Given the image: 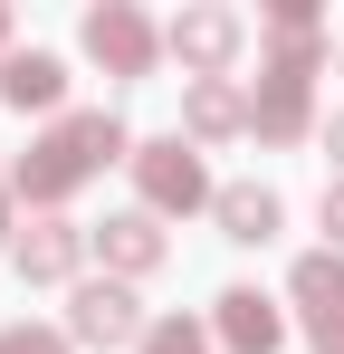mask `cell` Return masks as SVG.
Here are the masks:
<instances>
[{
  "label": "cell",
  "mask_w": 344,
  "mask_h": 354,
  "mask_svg": "<svg viewBox=\"0 0 344 354\" xmlns=\"http://www.w3.org/2000/svg\"><path fill=\"white\" fill-rule=\"evenodd\" d=\"M106 163H134V134H124L115 106H77V115H57L48 134H29V153H10V192H19L29 221H39V211H67Z\"/></svg>",
  "instance_id": "1"
},
{
  "label": "cell",
  "mask_w": 344,
  "mask_h": 354,
  "mask_svg": "<svg viewBox=\"0 0 344 354\" xmlns=\"http://www.w3.org/2000/svg\"><path fill=\"white\" fill-rule=\"evenodd\" d=\"M134 211H153V221H182V211H211L220 201V182H211V163H201V144H182V134H153V144H134Z\"/></svg>",
  "instance_id": "2"
},
{
  "label": "cell",
  "mask_w": 344,
  "mask_h": 354,
  "mask_svg": "<svg viewBox=\"0 0 344 354\" xmlns=\"http://www.w3.org/2000/svg\"><path fill=\"white\" fill-rule=\"evenodd\" d=\"M77 48L106 67V77H153V67L172 58V48H163V19H144L134 0H96V10L77 19Z\"/></svg>",
  "instance_id": "3"
},
{
  "label": "cell",
  "mask_w": 344,
  "mask_h": 354,
  "mask_svg": "<svg viewBox=\"0 0 344 354\" xmlns=\"http://www.w3.org/2000/svg\"><path fill=\"white\" fill-rule=\"evenodd\" d=\"M163 48H172V67H182V86H191V77H239V58H249V19L220 10V0H191L182 19H163Z\"/></svg>",
  "instance_id": "4"
},
{
  "label": "cell",
  "mask_w": 344,
  "mask_h": 354,
  "mask_svg": "<svg viewBox=\"0 0 344 354\" xmlns=\"http://www.w3.org/2000/svg\"><path fill=\"white\" fill-rule=\"evenodd\" d=\"M57 326H67V345H96V354H115V345H144V326H153V316H144V297L124 288V278H77Z\"/></svg>",
  "instance_id": "5"
},
{
  "label": "cell",
  "mask_w": 344,
  "mask_h": 354,
  "mask_svg": "<svg viewBox=\"0 0 344 354\" xmlns=\"http://www.w3.org/2000/svg\"><path fill=\"white\" fill-rule=\"evenodd\" d=\"M86 259H96V249H86V230H77L67 211H39L29 230L10 239V268H19L29 288H77V278H86Z\"/></svg>",
  "instance_id": "6"
},
{
  "label": "cell",
  "mask_w": 344,
  "mask_h": 354,
  "mask_svg": "<svg viewBox=\"0 0 344 354\" xmlns=\"http://www.w3.org/2000/svg\"><path fill=\"white\" fill-rule=\"evenodd\" d=\"M287 297L268 288H220L211 297V335H220V354H287Z\"/></svg>",
  "instance_id": "7"
},
{
  "label": "cell",
  "mask_w": 344,
  "mask_h": 354,
  "mask_svg": "<svg viewBox=\"0 0 344 354\" xmlns=\"http://www.w3.org/2000/svg\"><path fill=\"white\" fill-rule=\"evenodd\" d=\"M86 249H96V278H124V288H134V278H153V268L172 259V239H163L153 211H115V221H96Z\"/></svg>",
  "instance_id": "8"
},
{
  "label": "cell",
  "mask_w": 344,
  "mask_h": 354,
  "mask_svg": "<svg viewBox=\"0 0 344 354\" xmlns=\"http://www.w3.org/2000/svg\"><path fill=\"white\" fill-rule=\"evenodd\" d=\"M287 316L325 345V335H344V249H306L296 268H287Z\"/></svg>",
  "instance_id": "9"
},
{
  "label": "cell",
  "mask_w": 344,
  "mask_h": 354,
  "mask_svg": "<svg viewBox=\"0 0 344 354\" xmlns=\"http://www.w3.org/2000/svg\"><path fill=\"white\" fill-rule=\"evenodd\" d=\"M249 134H258L268 153H287V144H306V134H325V115H316V86H287V77H258V86H249Z\"/></svg>",
  "instance_id": "10"
},
{
  "label": "cell",
  "mask_w": 344,
  "mask_h": 354,
  "mask_svg": "<svg viewBox=\"0 0 344 354\" xmlns=\"http://www.w3.org/2000/svg\"><path fill=\"white\" fill-rule=\"evenodd\" d=\"M229 134H249V86L239 77H191L182 86V144H229Z\"/></svg>",
  "instance_id": "11"
},
{
  "label": "cell",
  "mask_w": 344,
  "mask_h": 354,
  "mask_svg": "<svg viewBox=\"0 0 344 354\" xmlns=\"http://www.w3.org/2000/svg\"><path fill=\"white\" fill-rule=\"evenodd\" d=\"M0 106H19V115H67V58L57 48H10L0 58Z\"/></svg>",
  "instance_id": "12"
},
{
  "label": "cell",
  "mask_w": 344,
  "mask_h": 354,
  "mask_svg": "<svg viewBox=\"0 0 344 354\" xmlns=\"http://www.w3.org/2000/svg\"><path fill=\"white\" fill-rule=\"evenodd\" d=\"M211 221H220V239H239V249H268V239L287 230V201L268 192V182H220Z\"/></svg>",
  "instance_id": "13"
},
{
  "label": "cell",
  "mask_w": 344,
  "mask_h": 354,
  "mask_svg": "<svg viewBox=\"0 0 344 354\" xmlns=\"http://www.w3.org/2000/svg\"><path fill=\"white\" fill-rule=\"evenodd\" d=\"M335 58L325 29H258V77H287V86H316Z\"/></svg>",
  "instance_id": "14"
},
{
  "label": "cell",
  "mask_w": 344,
  "mask_h": 354,
  "mask_svg": "<svg viewBox=\"0 0 344 354\" xmlns=\"http://www.w3.org/2000/svg\"><path fill=\"white\" fill-rule=\"evenodd\" d=\"M134 354H220V335H211V316H182V306H172V316L144 326V345H134Z\"/></svg>",
  "instance_id": "15"
},
{
  "label": "cell",
  "mask_w": 344,
  "mask_h": 354,
  "mask_svg": "<svg viewBox=\"0 0 344 354\" xmlns=\"http://www.w3.org/2000/svg\"><path fill=\"white\" fill-rule=\"evenodd\" d=\"M0 354H77L67 326H0Z\"/></svg>",
  "instance_id": "16"
},
{
  "label": "cell",
  "mask_w": 344,
  "mask_h": 354,
  "mask_svg": "<svg viewBox=\"0 0 344 354\" xmlns=\"http://www.w3.org/2000/svg\"><path fill=\"white\" fill-rule=\"evenodd\" d=\"M258 29H325V10H316V0H268Z\"/></svg>",
  "instance_id": "17"
},
{
  "label": "cell",
  "mask_w": 344,
  "mask_h": 354,
  "mask_svg": "<svg viewBox=\"0 0 344 354\" xmlns=\"http://www.w3.org/2000/svg\"><path fill=\"white\" fill-rule=\"evenodd\" d=\"M316 221H325V249H344V173H325V201H316Z\"/></svg>",
  "instance_id": "18"
},
{
  "label": "cell",
  "mask_w": 344,
  "mask_h": 354,
  "mask_svg": "<svg viewBox=\"0 0 344 354\" xmlns=\"http://www.w3.org/2000/svg\"><path fill=\"white\" fill-rule=\"evenodd\" d=\"M19 230H29V221H19V192L0 182V239H19Z\"/></svg>",
  "instance_id": "19"
},
{
  "label": "cell",
  "mask_w": 344,
  "mask_h": 354,
  "mask_svg": "<svg viewBox=\"0 0 344 354\" xmlns=\"http://www.w3.org/2000/svg\"><path fill=\"white\" fill-rule=\"evenodd\" d=\"M316 144L335 153V173H344V106H335V115H325V134H316Z\"/></svg>",
  "instance_id": "20"
},
{
  "label": "cell",
  "mask_w": 344,
  "mask_h": 354,
  "mask_svg": "<svg viewBox=\"0 0 344 354\" xmlns=\"http://www.w3.org/2000/svg\"><path fill=\"white\" fill-rule=\"evenodd\" d=\"M10 48H19V19H10V10H0V58H10Z\"/></svg>",
  "instance_id": "21"
},
{
  "label": "cell",
  "mask_w": 344,
  "mask_h": 354,
  "mask_svg": "<svg viewBox=\"0 0 344 354\" xmlns=\"http://www.w3.org/2000/svg\"><path fill=\"white\" fill-rule=\"evenodd\" d=\"M316 354H344V335H325V345H316Z\"/></svg>",
  "instance_id": "22"
},
{
  "label": "cell",
  "mask_w": 344,
  "mask_h": 354,
  "mask_svg": "<svg viewBox=\"0 0 344 354\" xmlns=\"http://www.w3.org/2000/svg\"><path fill=\"white\" fill-rule=\"evenodd\" d=\"M335 67H344V39H335Z\"/></svg>",
  "instance_id": "23"
},
{
  "label": "cell",
  "mask_w": 344,
  "mask_h": 354,
  "mask_svg": "<svg viewBox=\"0 0 344 354\" xmlns=\"http://www.w3.org/2000/svg\"><path fill=\"white\" fill-rule=\"evenodd\" d=\"M0 182H10V163H0Z\"/></svg>",
  "instance_id": "24"
}]
</instances>
